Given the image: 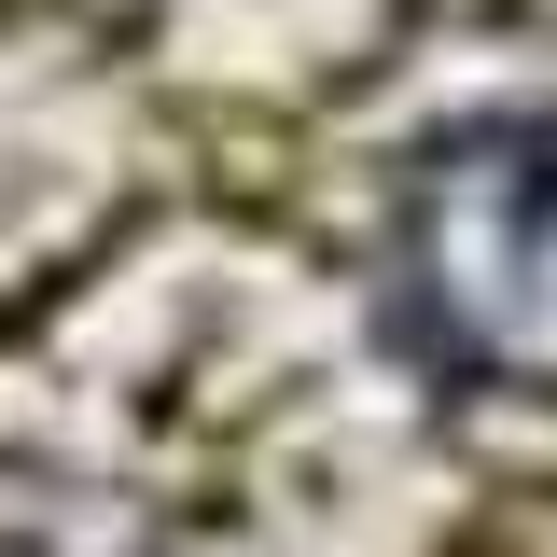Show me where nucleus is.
I'll use <instances>...</instances> for the list:
<instances>
[{"instance_id":"f257e3e1","label":"nucleus","mask_w":557,"mask_h":557,"mask_svg":"<svg viewBox=\"0 0 557 557\" xmlns=\"http://www.w3.org/2000/svg\"><path fill=\"white\" fill-rule=\"evenodd\" d=\"M405 307L460 376L557 391V112H487L418 153Z\"/></svg>"}]
</instances>
